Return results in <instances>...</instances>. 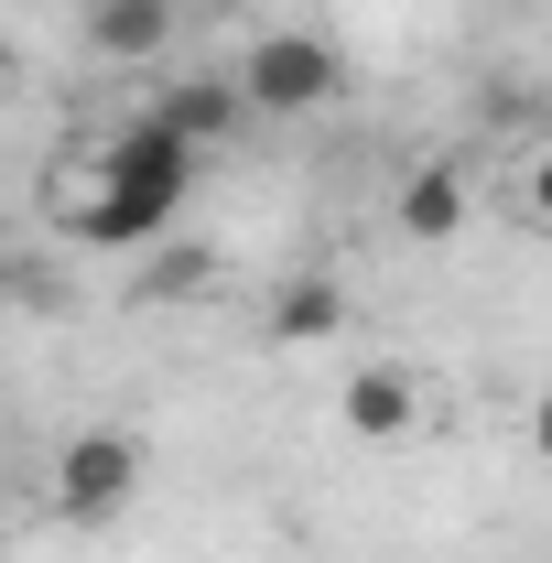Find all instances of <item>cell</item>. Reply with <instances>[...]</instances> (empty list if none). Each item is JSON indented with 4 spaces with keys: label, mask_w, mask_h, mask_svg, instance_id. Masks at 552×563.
<instances>
[{
    "label": "cell",
    "mask_w": 552,
    "mask_h": 563,
    "mask_svg": "<svg viewBox=\"0 0 552 563\" xmlns=\"http://www.w3.org/2000/svg\"><path fill=\"white\" fill-rule=\"evenodd\" d=\"M185 33V0H87V55L109 66H152Z\"/></svg>",
    "instance_id": "obj_6"
},
{
    "label": "cell",
    "mask_w": 552,
    "mask_h": 563,
    "mask_svg": "<svg viewBox=\"0 0 552 563\" xmlns=\"http://www.w3.org/2000/svg\"><path fill=\"white\" fill-rule=\"evenodd\" d=\"M131 498H141V433H120V422L66 433V455H55V520L98 531V520H120Z\"/></svg>",
    "instance_id": "obj_3"
},
{
    "label": "cell",
    "mask_w": 552,
    "mask_h": 563,
    "mask_svg": "<svg viewBox=\"0 0 552 563\" xmlns=\"http://www.w3.org/2000/svg\"><path fill=\"white\" fill-rule=\"evenodd\" d=\"M141 120H163L185 152H217V141L239 131V87H228V76H174V87H163Z\"/></svg>",
    "instance_id": "obj_7"
},
{
    "label": "cell",
    "mask_w": 552,
    "mask_h": 563,
    "mask_svg": "<svg viewBox=\"0 0 552 563\" xmlns=\"http://www.w3.org/2000/svg\"><path fill=\"white\" fill-rule=\"evenodd\" d=\"M466 207H477V185H466V163L455 152H433V163H412L401 174V239H422V250H444V239H466Z\"/></svg>",
    "instance_id": "obj_5"
},
{
    "label": "cell",
    "mask_w": 552,
    "mask_h": 563,
    "mask_svg": "<svg viewBox=\"0 0 552 563\" xmlns=\"http://www.w3.org/2000/svg\"><path fill=\"white\" fill-rule=\"evenodd\" d=\"M196 163H207V152H185L163 120H120L109 152H98V185L66 207V228L87 250H152V239L185 217V196H196Z\"/></svg>",
    "instance_id": "obj_1"
},
{
    "label": "cell",
    "mask_w": 552,
    "mask_h": 563,
    "mask_svg": "<svg viewBox=\"0 0 552 563\" xmlns=\"http://www.w3.org/2000/svg\"><path fill=\"white\" fill-rule=\"evenodd\" d=\"M0 553H11V542H0Z\"/></svg>",
    "instance_id": "obj_10"
},
{
    "label": "cell",
    "mask_w": 552,
    "mask_h": 563,
    "mask_svg": "<svg viewBox=\"0 0 552 563\" xmlns=\"http://www.w3.org/2000/svg\"><path fill=\"white\" fill-rule=\"evenodd\" d=\"M152 292H163V303H185V292H217V250H207V261H196V250L152 261Z\"/></svg>",
    "instance_id": "obj_9"
},
{
    "label": "cell",
    "mask_w": 552,
    "mask_h": 563,
    "mask_svg": "<svg viewBox=\"0 0 552 563\" xmlns=\"http://www.w3.org/2000/svg\"><path fill=\"white\" fill-rule=\"evenodd\" d=\"M228 87H239V120H325L346 98V55L314 22H272V33L228 66Z\"/></svg>",
    "instance_id": "obj_2"
},
{
    "label": "cell",
    "mask_w": 552,
    "mask_h": 563,
    "mask_svg": "<svg viewBox=\"0 0 552 563\" xmlns=\"http://www.w3.org/2000/svg\"><path fill=\"white\" fill-rule=\"evenodd\" d=\"M336 422L357 433V444H412V433H422V368H401V357H368V368H346Z\"/></svg>",
    "instance_id": "obj_4"
},
{
    "label": "cell",
    "mask_w": 552,
    "mask_h": 563,
    "mask_svg": "<svg viewBox=\"0 0 552 563\" xmlns=\"http://www.w3.org/2000/svg\"><path fill=\"white\" fill-rule=\"evenodd\" d=\"M261 325H272V347H325V336L346 325V292L325 272H303V282H281V292H272Z\"/></svg>",
    "instance_id": "obj_8"
}]
</instances>
